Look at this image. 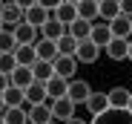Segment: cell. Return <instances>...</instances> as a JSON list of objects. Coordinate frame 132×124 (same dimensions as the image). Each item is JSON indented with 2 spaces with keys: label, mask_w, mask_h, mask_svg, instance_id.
Wrapping results in <instances>:
<instances>
[{
  "label": "cell",
  "mask_w": 132,
  "mask_h": 124,
  "mask_svg": "<svg viewBox=\"0 0 132 124\" xmlns=\"http://www.w3.org/2000/svg\"><path fill=\"white\" fill-rule=\"evenodd\" d=\"M26 6L29 3H14V0L9 3V0H6V3L0 6V20H3V26L6 29H14L17 23H26Z\"/></svg>",
  "instance_id": "obj_1"
},
{
  "label": "cell",
  "mask_w": 132,
  "mask_h": 124,
  "mask_svg": "<svg viewBox=\"0 0 132 124\" xmlns=\"http://www.w3.org/2000/svg\"><path fill=\"white\" fill-rule=\"evenodd\" d=\"M89 95H92V87L86 84V81H80V78L69 81V90H66V98H69V101H72L75 107H78V104H86V101H89Z\"/></svg>",
  "instance_id": "obj_2"
},
{
  "label": "cell",
  "mask_w": 132,
  "mask_h": 124,
  "mask_svg": "<svg viewBox=\"0 0 132 124\" xmlns=\"http://www.w3.org/2000/svg\"><path fill=\"white\" fill-rule=\"evenodd\" d=\"M52 67H55V75L63 78V81H75V72H78V61L75 58H66V55H57L52 61Z\"/></svg>",
  "instance_id": "obj_3"
},
{
  "label": "cell",
  "mask_w": 132,
  "mask_h": 124,
  "mask_svg": "<svg viewBox=\"0 0 132 124\" xmlns=\"http://www.w3.org/2000/svg\"><path fill=\"white\" fill-rule=\"evenodd\" d=\"M92 124H132V113L129 110H112V107H109L106 113L95 115Z\"/></svg>",
  "instance_id": "obj_4"
},
{
  "label": "cell",
  "mask_w": 132,
  "mask_h": 124,
  "mask_svg": "<svg viewBox=\"0 0 132 124\" xmlns=\"http://www.w3.org/2000/svg\"><path fill=\"white\" fill-rule=\"evenodd\" d=\"M98 58H101V46H95L92 40H80L78 43V52H75L78 64H95Z\"/></svg>",
  "instance_id": "obj_5"
},
{
  "label": "cell",
  "mask_w": 132,
  "mask_h": 124,
  "mask_svg": "<svg viewBox=\"0 0 132 124\" xmlns=\"http://www.w3.org/2000/svg\"><path fill=\"white\" fill-rule=\"evenodd\" d=\"M52 118H55L57 124L75 118V104H72L69 98H57V101H52Z\"/></svg>",
  "instance_id": "obj_6"
},
{
  "label": "cell",
  "mask_w": 132,
  "mask_h": 124,
  "mask_svg": "<svg viewBox=\"0 0 132 124\" xmlns=\"http://www.w3.org/2000/svg\"><path fill=\"white\" fill-rule=\"evenodd\" d=\"M63 35H69V26H63L60 20H55V17H49L46 23L40 26V38H46V40H55V43H57Z\"/></svg>",
  "instance_id": "obj_7"
},
{
  "label": "cell",
  "mask_w": 132,
  "mask_h": 124,
  "mask_svg": "<svg viewBox=\"0 0 132 124\" xmlns=\"http://www.w3.org/2000/svg\"><path fill=\"white\" fill-rule=\"evenodd\" d=\"M49 20V12H46V6L43 3H29L26 6V23L29 26H35L37 32H40V26Z\"/></svg>",
  "instance_id": "obj_8"
},
{
  "label": "cell",
  "mask_w": 132,
  "mask_h": 124,
  "mask_svg": "<svg viewBox=\"0 0 132 124\" xmlns=\"http://www.w3.org/2000/svg\"><path fill=\"white\" fill-rule=\"evenodd\" d=\"M9 84L26 92V90H29V87L35 84V75H32V69H29V67H17V69H14V72L9 75Z\"/></svg>",
  "instance_id": "obj_9"
},
{
  "label": "cell",
  "mask_w": 132,
  "mask_h": 124,
  "mask_svg": "<svg viewBox=\"0 0 132 124\" xmlns=\"http://www.w3.org/2000/svg\"><path fill=\"white\" fill-rule=\"evenodd\" d=\"M106 95H109V107H112V110H126V107H129V98H132V90H126V87H112Z\"/></svg>",
  "instance_id": "obj_10"
},
{
  "label": "cell",
  "mask_w": 132,
  "mask_h": 124,
  "mask_svg": "<svg viewBox=\"0 0 132 124\" xmlns=\"http://www.w3.org/2000/svg\"><path fill=\"white\" fill-rule=\"evenodd\" d=\"M78 17L95 23V17H101V0H78Z\"/></svg>",
  "instance_id": "obj_11"
},
{
  "label": "cell",
  "mask_w": 132,
  "mask_h": 124,
  "mask_svg": "<svg viewBox=\"0 0 132 124\" xmlns=\"http://www.w3.org/2000/svg\"><path fill=\"white\" fill-rule=\"evenodd\" d=\"M35 52H37V61H52L57 58V43L55 40H46V38H37L35 40Z\"/></svg>",
  "instance_id": "obj_12"
},
{
  "label": "cell",
  "mask_w": 132,
  "mask_h": 124,
  "mask_svg": "<svg viewBox=\"0 0 132 124\" xmlns=\"http://www.w3.org/2000/svg\"><path fill=\"white\" fill-rule=\"evenodd\" d=\"M52 17L60 20L63 26H72L75 20H78V3H57V9H55Z\"/></svg>",
  "instance_id": "obj_13"
},
{
  "label": "cell",
  "mask_w": 132,
  "mask_h": 124,
  "mask_svg": "<svg viewBox=\"0 0 132 124\" xmlns=\"http://www.w3.org/2000/svg\"><path fill=\"white\" fill-rule=\"evenodd\" d=\"M89 40L95 46H101V49H106L109 46V40H112V32H109V23H92V35H89Z\"/></svg>",
  "instance_id": "obj_14"
},
{
  "label": "cell",
  "mask_w": 132,
  "mask_h": 124,
  "mask_svg": "<svg viewBox=\"0 0 132 124\" xmlns=\"http://www.w3.org/2000/svg\"><path fill=\"white\" fill-rule=\"evenodd\" d=\"M103 52L109 55V61H126V55H129V40L112 38V40H109V46H106Z\"/></svg>",
  "instance_id": "obj_15"
},
{
  "label": "cell",
  "mask_w": 132,
  "mask_h": 124,
  "mask_svg": "<svg viewBox=\"0 0 132 124\" xmlns=\"http://www.w3.org/2000/svg\"><path fill=\"white\" fill-rule=\"evenodd\" d=\"M52 121H55V118H52V101L32 107V113H29V124H52Z\"/></svg>",
  "instance_id": "obj_16"
},
{
  "label": "cell",
  "mask_w": 132,
  "mask_h": 124,
  "mask_svg": "<svg viewBox=\"0 0 132 124\" xmlns=\"http://www.w3.org/2000/svg\"><path fill=\"white\" fill-rule=\"evenodd\" d=\"M86 107H89L92 118H95V115H101V113H106V110H109V95H106V92H95V90H92L89 101H86Z\"/></svg>",
  "instance_id": "obj_17"
},
{
  "label": "cell",
  "mask_w": 132,
  "mask_h": 124,
  "mask_svg": "<svg viewBox=\"0 0 132 124\" xmlns=\"http://www.w3.org/2000/svg\"><path fill=\"white\" fill-rule=\"evenodd\" d=\"M109 32H112V38H121V40H126V38H132V20L129 17H115L112 23H109Z\"/></svg>",
  "instance_id": "obj_18"
},
{
  "label": "cell",
  "mask_w": 132,
  "mask_h": 124,
  "mask_svg": "<svg viewBox=\"0 0 132 124\" xmlns=\"http://www.w3.org/2000/svg\"><path fill=\"white\" fill-rule=\"evenodd\" d=\"M49 95H46V84H40V81H35V84L26 90V104L37 107V104H46Z\"/></svg>",
  "instance_id": "obj_19"
},
{
  "label": "cell",
  "mask_w": 132,
  "mask_h": 124,
  "mask_svg": "<svg viewBox=\"0 0 132 124\" xmlns=\"http://www.w3.org/2000/svg\"><path fill=\"white\" fill-rule=\"evenodd\" d=\"M66 90H69V81H63V78H52V81H46V95H49V101H57V98H66Z\"/></svg>",
  "instance_id": "obj_20"
},
{
  "label": "cell",
  "mask_w": 132,
  "mask_h": 124,
  "mask_svg": "<svg viewBox=\"0 0 132 124\" xmlns=\"http://www.w3.org/2000/svg\"><path fill=\"white\" fill-rule=\"evenodd\" d=\"M14 61H17V67H35L37 64V52H35V46H17L14 49Z\"/></svg>",
  "instance_id": "obj_21"
},
{
  "label": "cell",
  "mask_w": 132,
  "mask_h": 124,
  "mask_svg": "<svg viewBox=\"0 0 132 124\" xmlns=\"http://www.w3.org/2000/svg\"><path fill=\"white\" fill-rule=\"evenodd\" d=\"M32 75H35V81L46 84V81H52V78H55V67L49 64V61H37V64L32 67Z\"/></svg>",
  "instance_id": "obj_22"
},
{
  "label": "cell",
  "mask_w": 132,
  "mask_h": 124,
  "mask_svg": "<svg viewBox=\"0 0 132 124\" xmlns=\"http://www.w3.org/2000/svg\"><path fill=\"white\" fill-rule=\"evenodd\" d=\"M69 35L78 40V43H80V40H89V35H92V23H89V20H75V23L69 26Z\"/></svg>",
  "instance_id": "obj_23"
},
{
  "label": "cell",
  "mask_w": 132,
  "mask_h": 124,
  "mask_svg": "<svg viewBox=\"0 0 132 124\" xmlns=\"http://www.w3.org/2000/svg\"><path fill=\"white\" fill-rule=\"evenodd\" d=\"M101 17L103 23H112L115 17H121V3L118 0H101Z\"/></svg>",
  "instance_id": "obj_24"
},
{
  "label": "cell",
  "mask_w": 132,
  "mask_h": 124,
  "mask_svg": "<svg viewBox=\"0 0 132 124\" xmlns=\"http://www.w3.org/2000/svg\"><path fill=\"white\" fill-rule=\"evenodd\" d=\"M14 49H17L14 32L12 29H3V32H0V55H14Z\"/></svg>",
  "instance_id": "obj_25"
},
{
  "label": "cell",
  "mask_w": 132,
  "mask_h": 124,
  "mask_svg": "<svg viewBox=\"0 0 132 124\" xmlns=\"http://www.w3.org/2000/svg\"><path fill=\"white\" fill-rule=\"evenodd\" d=\"M3 101H6V107L9 110H14V107H20L26 101V92L23 90H17V87H9L6 92H3Z\"/></svg>",
  "instance_id": "obj_26"
},
{
  "label": "cell",
  "mask_w": 132,
  "mask_h": 124,
  "mask_svg": "<svg viewBox=\"0 0 132 124\" xmlns=\"http://www.w3.org/2000/svg\"><path fill=\"white\" fill-rule=\"evenodd\" d=\"M75 52H78V40H75L72 35H63V38L57 40V55H66V58H75Z\"/></svg>",
  "instance_id": "obj_27"
},
{
  "label": "cell",
  "mask_w": 132,
  "mask_h": 124,
  "mask_svg": "<svg viewBox=\"0 0 132 124\" xmlns=\"http://www.w3.org/2000/svg\"><path fill=\"white\" fill-rule=\"evenodd\" d=\"M3 124H29V115L20 107H14V110H6L3 113Z\"/></svg>",
  "instance_id": "obj_28"
},
{
  "label": "cell",
  "mask_w": 132,
  "mask_h": 124,
  "mask_svg": "<svg viewBox=\"0 0 132 124\" xmlns=\"http://www.w3.org/2000/svg\"><path fill=\"white\" fill-rule=\"evenodd\" d=\"M14 69H17L14 55H0V75H12Z\"/></svg>",
  "instance_id": "obj_29"
},
{
  "label": "cell",
  "mask_w": 132,
  "mask_h": 124,
  "mask_svg": "<svg viewBox=\"0 0 132 124\" xmlns=\"http://www.w3.org/2000/svg\"><path fill=\"white\" fill-rule=\"evenodd\" d=\"M121 14L132 20V0H121Z\"/></svg>",
  "instance_id": "obj_30"
},
{
  "label": "cell",
  "mask_w": 132,
  "mask_h": 124,
  "mask_svg": "<svg viewBox=\"0 0 132 124\" xmlns=\"http://www.w3.org/2000/svg\"><path fill=\"white\" fill-rule=\"evenodd\" d=\"M9 87H12V84H9V75H0V95H3Z\"/></svg>",
  "instance_id": "obj_31"
},
{
  "label": "cell",
  "mask_w": 132,
  "mask_h": 124,
  "mask_svg": "<svg viewBox=\"0 0 132 124\" xmlns=\"http://www.w3.org/2000/svg\"><path fill=\"white\" fill-rule=\"evenodd\" d=\"M63 124H89V121H83V118H78V115H75V118H69V121H63Z\"/></svg>",
  "instance_id": "obj_32"
},
{
  "label": "cell",
  "mask_w": 132,
  "mask_h": 124,
  "mask_svg": "<svg viewBox=\"0 0 132 124\" xmlns=\"http://www.w3.org/2000/svg\"><path fill=\"white\" fill-rule=\"evenodd\" d=\"M6 110H9V107H6V101H3V95H0V115H3Z\"/></svg>",
  "instance_id": "obj_33"
},
{
  "label": "cell",
  "mask_w": 132,
  "mask_h": 124,
  "mask_svg": "<svg viewBox=\"0 0 132 124\" xmlns=\"http://www.w3.org/2000/svg\"><path fill=\"white\" fill-rule=\"evenodd\" d=\"M129 40V55H126V61H132V38H126Z\"/></svg>",
  "instance_id": "obj_34"
},
{
  "label": "cell",
  "mask_w": 132,
  "mask_h": 124,
  "mask_svg": "<svg viewBox=\"0 0 132 124\" xmlns=\"http://www.w3.org/2000/svg\"><path fill=\"white\" fill-rule=\"evenodd\" d=\"M126 110H129V113H132V98H129V107H126Z\"/></svg>",
  "instance_id": "obj_35"
},
{
  "label": "cell",
  "mask_w": 132,
  "mask_h": 124,
  "mask_svg": "<svg viewBox=\"0 0 132 124\" xmlns=\"http://www.w3.org/2000/svg\"><path fill=\"white\" fill-rule=\"evenodd\" d=\"M3 29H6V26H3V20H0V32H3Z\"/></svg>",
  "instance_id": "obj_36"
},
{
  "label": "cell",
  "mask_w": 132,
  "mask_h": 124,
  "mask_svg": "<svg viewBox=\"0 0 132 124\" xmlns=\"http://www.w3.org/2000/svg\"><path fill=\"white\" fill-rule=\"evenodd\" d=\"M0 124H3V115H0Z\"/></svg>",
  "instance_id": "obj_37"
},
{
  "label": "cell",
  "mask_w": 132,
  "mask_h": 124,
  "mask_svg": "<svg viewBox=\"0 0 132 124\" xmlns=\"http://www.w3.org/2000/svg\"><path fill=\"white\" fill-rule=\"evenodd\" d=\"M52 124H57V121H52Z\"/></svg>",
  "instance_id": "obj_38"
},
{
  "label": "cell",
  "mask_w": 132,
  "mask_h": 124,
  "mask_svg": "<svg viewBox=\"0 0 132 124\" xmlns=\"http://www.w3.org/2000/svg\"><path fill=\"white\" fill-rule=\"evenodd\" d=\"M0 6H3V3H0Z\"/></svg>",
  "instance_id": "obj_39"
}]
</instances>
